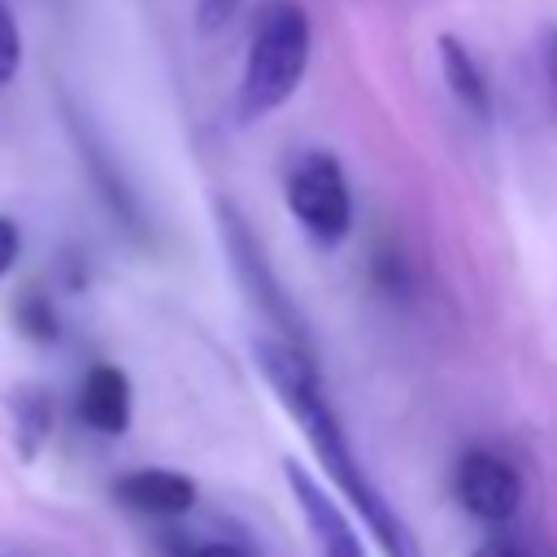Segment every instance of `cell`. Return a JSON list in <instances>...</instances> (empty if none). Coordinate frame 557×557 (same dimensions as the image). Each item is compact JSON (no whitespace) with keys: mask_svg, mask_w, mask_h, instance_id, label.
Here are the masks:
<instances>
[{"mask_svg":"<svg viewBox=\"0 0 557 557\" xmlns=\"http://www.w3.org/2000/svg\"><path fill=\"white\" fill-rule=\"evenodd\" d=\"M287 209L305 235L322 248H335L352 231V191L344 165L326 148H309L287 165Z\"/></svg>","mask_w":557,"mask_h":557,"instance_id":"cell-3","label":"cell"},{"mask_svg":"<svg viewBox=\"0 0 557 557\" xmlns=\"http://www.w3.org/2000/svg\"><path fill=\"white\" fill-rule=\"evenodd\" d=\"M283 470H287V487H292V496H296V509H300V518H305V527H309V535H313V544H318V557H366V548H361L352 522H348L344 509L331 500V492L318 487L313 474H309L300 461H287Z\"/></svg>","mask_w":557,"mask_h":557,"instance_id":"cell-6","label":"cell"},{"mask_svg":"<svg viewBox=\"0 0 557 557\" xmlns=\"http://www.w3.org/2000/svg\"><path fill=\"white\" fill-rule=\"evenodd\" d=\"M183 557H248V553L235 548V544H200V548H191V553H183Z\"/></svg>","mask_w":557,"mask_h":557,"instance_id":"cell-16","label":"cell"},{"mask_svg":"<svg viewBox=\"0 0 557 557\" xmlns=\"http://www.w3.org/2000/svg\"><path fill=\"white\" fill-rule=\"evenodd\" d=\"M78 418L100 435H122L131 426V379L117 366L96 361L78 387Z\"/></svg>","mask_w":557,"mask_h":557,"instance_id":"cell-8","label":"cell"},{"mask_svg":"<svg viewBox=\"0 0 557 557\" xmlns=\"http://www.w3.org/2000/svg\"><path fill=\"white\" fill-rule=\"evenodd\" d=\"M244 0H196V17H200V30H218Z\"/></svg>","mask_w":557,"mask_h":557,"instance_id":"cell-13","label":"cell"},{"mask_svg":"<svg viewBox=\"0 0 557 557\" xmlns=\"http://www.w3.org/2000/svg\"><path fill=\"white\" fill-rule=\"evenodd\" d=\"M548 78H553V96H557V35L548 44Z\"/></svg>","mask_w":557,"mask_h":557,"instance_id":"cell-17","label":"cell"},{"mask_svg":"<svg viewBox=\"0 0 557 557\" xmlns=\"http://www.w3.org/2000/svg\"><path fill=\"white\" fill-rule=\"evenodd\" d=\"M309 70V13L300 0H270L257 13L248 65L239 78L235 113L239 122H257L292 100Z\"/></svg>","mask_w":557,"mask_h":557,"instance_id":"cell-2","label":"cell"},{"mask_svg":"<svg viewBox=\"0 0 557 557\" xmlns=\"http://www.w3.org/2000/svg\"><path fill=\"white\" fill-rule=\"evenodd\" d=\"M470 557H527L518 544H509V540H487L483 548H474Z\"/></svg>","mask_w":557,"mask_h":557,"instance_id":"cell-15","label":"cell"},{"mask_svg":"<svg viewBox=\"0 0 557 557\" xmlns=\"http://www.w3.org/2000/svg\"><path fill=\"white\" fill-rule=\"evenodd\" d=\"M218 222H222V239H226V252H231V265H235L239 283H244V292L278 322V339H287V344H296L305 352V326H300L296 309L283 300V287L270 274V261L257 248V235L248 231V222L231 205H218Z\"/></svg>","mask_w":557,"mask_h":557,"instance_id":"cell-4","label":"cell"},{"mask_svg":"<svg viewBox=\"0 0 557 557\" xmlns=\"http://www.w3.org/2000/svg\"><path fill=\"white\" fill-rule=\"evenodd\" d=\"M453 492L479 522H509L522 505V474L492 448H466L453 470Z\"/></svg>","mask_w":557,"mask_h":557,"instance_id":"cell-5","label":"cell"},{"mask_svg":"<svg viewBox=\"0 0 557 557\" xmlns=\"http://www.w3.org/2000/svg\"><path fill=\"white\" fill-rule=\"evenodd\" d=\"M52 431V400L35 387H26L17 396V444L26 457H35V448L44 444V435Z\"/></svg>","mask_w":557,"mask_h":557,"instance_id":"cell-10","label":"cell"},{"mask_svg":"<svg viewBox=\"0 0 557 557\" xmlns=\"http://www.w3.org/2000/svg\"><path fill=\"white\" fill-rule=\"evenodd\" d=\"M113 496L148 518H183L196 505V483L183 470H165V466H139L113 479Z\"/></svg>","mask_w":557,"mask_h":557,"instance_id":"cell-7","label":"cell"},{"mask_svg":"<svg viewBox=\"0 0 557 557\" xmlns=\"http://www.w3.org/2000/svg\"><path fill=\"white\" fill-rule=\"evenodd\" d=\"M17 65H22V30H17L13 9L0 0V87L17 74Z\"/></svg>","mask_w":557,"mask_h":557,"instance_id":"cell-11","label":"cell"},{"mask_svg":"<svg viewBox=\"0 0 557 557\" xmlns=\"http://www.w3.org/2000/svg\"><path fill=\"white\" fill-rule=\"evenodd\" d=\"M17 248H22V239H17V226H13L9 218H0V274H9V270H13V261H17Z\"/></svg>","mask_w":557,"mask_h":557,"instance_id":"cell-14","label":"cell"},{"mask_svg":"<svg viewBox=\"0 0 557 557\" xmlns=\"http://www.w3.org/2000/svg\"><path fill=\"white\" fill-rule=\"evenodd\" d=\"M257 366H261L265 383L274 387V396L296 418V426L309 440L322 474L344 492V500L357 509V518L379 540L383 557H422V544L413 540L405 518L387 505L383 487H374V479L361 470V461H357V453H352V444L339 426V413L331 409V400L318 383V370H313L309 352H300L287 339H257Z\"/></svg>","mask_w":557,"mask_h":557,"instance_id":"cell-1","label":"cell"},{"mask_svg":"<svg viewBox=\"0 0 557 557\" xmlns=\"http://www.w3.org/2000/svg\"><path fill=\"white\" fill-rule=\"evenodd\" d=\"M440 70L448 91L474 113V117H492V87L479 70V61L470 57V48L457 35H440Z\"/></svg>","mask_w":557,"mask_h":557,"instance_id":"cell-9","label":"cell"},{"mask_svg":"<svg viewBox=\"0 0 557 557\" xmlns=\"http://www.w3.org/2000/svg\"><path fill=\"white\" fill-rule=\"evenodd\" d=\"M17 326L26 331V335H35V339H48V335H57V318H52V309H48V300H39L35 292L17 305Z\"/></svg>","mask_w":557,"mask_h":557,"instance_id":"cell-12","label":"cell"}]
</instances>
